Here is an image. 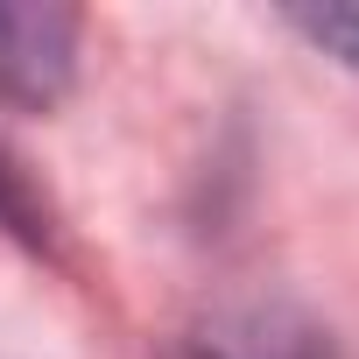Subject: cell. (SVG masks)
<instances>
[{
	"mask_svg": "<svg viewBox=\"0 0 359 359\" xmlns=\"http://www.w3.org/2000/svg\"><path fill=\"white\" fill-rule=\"evenodd\" d=\"M289 29L345 71H359V8H289Z\"/></svg>",
	"mask_w": 359,
	"mask_h": 359,
	"instance_id": "2",
	"label": "cell"
},
{
	"mask_svg": "<svg viewBox=\"0 0 359 359\" xmlns=\"http://www.w3.org/2000/svg\"><path fill=\"white\" fill-rule=\"evenodd\" d=\"M184 359H219V352H184Z\"/></svg>",
	"mask_w": 359,
	"mask_h": 359,
	"instance_id": "3",
	"label": "cell"
},
{
	"mask_svg": "<svg viewBox=\"0 0 359 359\" xmlns=\"http://www.w3.org/2000/svg\"><path fill=\"white\" fill-rule=\"evenodd\" d=\"M78 64V15L71 8H0V99L8 106H57Z\"/></svg>",
	"mask_w": 359,
	"mask_h": 359,
	"instance_id": "1",
	"label": "cell"
}]
</instances>
